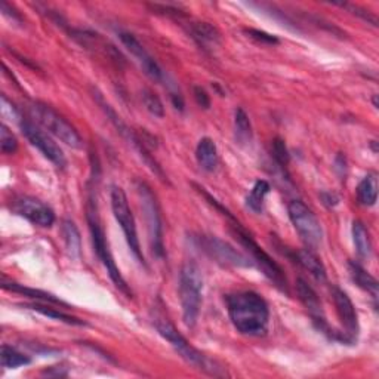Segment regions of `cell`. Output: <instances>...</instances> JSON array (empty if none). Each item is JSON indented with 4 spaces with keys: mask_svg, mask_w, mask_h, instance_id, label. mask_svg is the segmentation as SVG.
Wrapping results in <instances>:
<instances>
[{
    "mask_svg": "<svg viewBox=\"0 0 379 379\" xmlns=\"http://www.w3.org/2000/svg\"><path fill=\"white\" fill-rule=\"evenodd\" d=\"M0 148L3 154H14L18 150L17 138L5 123L0 126Z\"/></svg>",
    "mask_w": 379,
    "mask_h": 379,
    "instance_id": "30",
    "label": "cell"
},
{
    "mask_svg": "<svg viewBox=\"0 0 379 379\" xmlns=\"http://www.w3.org/2000/svg\"><path fill=\"white\" fill-rule=\"evenodd\" d=\"M295 259L304 270L312 274L317 282L321 283L326 282V268L323 266V262L313 254L312 249L298 250L295 254Z\"/></svg>",
    "mask_w": 379,
    "mask_h": 379,
    "instance_id": "20",
    "label": "cell"
},
{
    "mask_svg": "<svg viewBox=\"0 0 379 379\" xmlns=\"http://www.w3.org/2000/svg\"><path fill=\"white\" fill-rule=\"evenodd\" d=\"M94 95H95V98H97V101H98V104L101 106V108L104 110V113L107 114V118L110 119V122L114 124V128L118 129V132L124 138L126 141H128V144H131V145L135 148V150H136L138 153H140V156L143 157L144 162L148 165V168H150L156 175H159L162 179H165V175H163L162 169H160V166L156 163V160H153L152 156L148 154L147 147L144 145V143H143L141 138H138L136 134H135L132 129L128 128V124H126V123L122 120L120 116H118V113L113 110V107H111V106L108 104V102L104 99V97H102V94H99L98 90H95V92H94Z\"/></svg>",
    "mask_w": 379,
    "mask_h": 379,
    "instance_id": "12",
    "label": "cell"
},
{
    "mask_svg": "<svg viewBox=\"0 0 379 379\" xmlns=\"http://www.w3.org/2000/svg\"><path fill=\"white\" fill-rule=\"evenodd\" d=\"M30 118L39 124L40 128L48 131V134L58 138L61 143L72 148H82L83 141L80 138L72 123H68L58 111H55L52 107L43 104V102H31L29 106Z\"/></svg>",
    "mask_w": 379,
    "mask_h": 379,
    "instance_id": "5",
    "label": "cell"
},
{
    "mask_svg": "<svg viewBox=\"0 0 379 379\" xmlns=\"http://www.w3.org/2000/svg\"><path fill=\"white\" fill-rule=\"evenodd\" d=\"M26 307L30 308V309H34V312H38V313H40V314H43L46 317H51V318H55V320L64 321V323H67V325H76V326L86 325L83 320H80V318L73 317V316H68V314L63 313L60 308L51 307V304L46 305V303L45 304L36 303V304H30V305H26Z\"/></svg>",
    "mask_w": 379,
    "mask_h": 379,
    "instance_id": "25",
    "label": "cell"
},
{
    "mask_svg": "<svg viewBox=\"0 0 379 379\" xmlns=\"http://www.w3.org/2000/svg\"><path fill=\"white\" fill-rule=\"evenodd\" d=\"M203 293V274L196 262L187 261L179 273V301L182 320L187 328L197 323Z\"/></svg>",
    "mask_w": 379,
    "mask_h": 379,
    "instance_id": "2",
    "label": "cell"
},
{
    "mask_svg": "<svg viewBox=\"0 0 379 379\" xmlns=\"http://www.w3.org/2000/svg\"><path fill=\"white\" fill-rule=\"evenodd\" d=\"M10 209L39 227H51L55 223V213L48 204L30 196H19L10 202Z\"/></svg>",
    "mask_w": 379,
    "mask_h": 379,
    "instance_id": "14",
    "label": "cell"
},
{
    "mask_svg": "<svg viewBox=\"0 0 379 379\" xmlns=\"http://www.w3.org/2000/svg\"><path fill=\"white\" fill-rule=\"evenodd\" d=\"M86 218H88L89 232H90V237H92V243H94L95 254L98 255L99 261L104 264V267L110 275L111 282L114 283V286H116L118 289H120L124 295H128L131 298L132 292L129 289V286H128V283L124 282L119 267L116 266V261H114V258L111 255V250H110V246L107 242L104 228H102V225H101L98 208H97V203H95L94 197H89V200H88Z\"/></svg>",
    "mask_w": 379,
    "mask_h": 379,
    "instance_id": "3",
    "label": "cell"
},
{
    "mask_svg": "<svg viewBox=\"0 0 379 379\" xmlns=\"http://www.w3.org/2000/svg\"><path fill=\"white\" fill-rule=\"evenodd\" d=\"M2 288L5 291H10V292H15V293H19V295H24L27 298H31V300L43 301L46 304L68 307L67 303H64L63 300H60V298H56L55 295H52L49 292H45V291H40V289L27 288V286H22V284H18V283H14V282H8L5 275H3V279H2Z\"/></svg>",
    "mask_w": 379,
    "mask_h": 379,
    "instance_id": "17",
    "label": "cell"
},
{
    "mask_svg": "<svg viewBox=\"0 0 379 379\" xmlns=\"http://www.w3.org/2000/svg\"><path fill=\"white\" fill-rule=\"evenodd\" d=\"M119 39L123 43L124 48L128 49L134 58L138 61V64L141 65L143 72L148 77H150L152 80H154V82H157V83L165 82L163 70L160 68L157 61L153 58L150 54H148V51L141 45V42L134 36V34L122 31V33H119Z\"/></svg>",
    "mask_w": 379,
    "mask_h": 379,
    "instance_id": "16",
    "label": "cell"
},
{
    "mask_svg": "<svg viewBox=\"0 0 379 379\" xmlns=\"http://www.w3.org/2000/svg\"><path fill=\"white\" fill-rule=\"evenodd\" d=\"M196 159L199 166L206 172H213L220 163L218 148L215 141L209 136H204L196 147Z\"/></svg>",
    "mask_w": 379,
    "mask_h": 379,
    "instance_id": "18",
    "label": "cell"
},
{
    "mask_svg": "<svg viewBox=\"0 0 379 379\" xmlns=\"http://www.w3.org/2000/svg\"><path fill=\"white\" fill-rule=\"evenodd\" d=\"M42 375L54 376V378H63V376L68 375V369H67V367H63V366H51V367H48V369H45L42 372Z\"/></svg>",
    "mask_w": 379,
    "mask_h": 379,
    "instance_id": "35",
    "label": "cell"
},
{
    "mask_svg": "<svg viewBox=\"0 0 379 379\" xmlns=\"http://www.w3.org/2000/svg\"><path fill=\"white\" fill-rule=\"evenodd\" d=\"M225 303L228 317L239 334L252 338L267 335L270 308L259 293L252 291L229 293Z\"/></svg>",
    "mask_w": 379,
    "mask_h": 379,
    "instance_id": "1",
    "label": "cell"
},
{
    "mask_svg": "<svg viewBox=\"0 0 379 379\" xmlns=\"http://www.w3.org/2000/svg\"><path fill=\"white\" fill-rule=\"evenodd\" d=\"M348 271H350V275H351V280L359 286L360 289L366 291L367 293H371L373 301L376 304V300H378V288H379V283L378 280L373 277L372 274L367 273L360 264L354 262V261H350L348 262Z\"/></svg>",
    "mask_w": 379,
    "mask_h": 379,
    "instance_id": "19",
    "label": "cell"
},
{
    "mask_svg": "<svg viewBox=\"0 0 379 379\" xmlns=\"http://www.w3.org/2000/svg\"><path fill=\"white\" fill-rule=\"evenodd\" d=\"M153 323H154V328L159 332V335L162 337L163 339H166L170 344V346L174 347V350L187 363L196 366L197 369H200V371H203L206 373H209V375H213V376L221 375L220 373L221 367H215V363H212L199 350L194 348L191 344L186 339V337H182L181 332L174 325H172L166 317L156 316L154 320H153Z\"/></svg>",
    "mask_w": 379,
    "mask_h": 379,
    "instance_id": "4",
    "label": "cell"
},
{
    "mask_svg": "<svg viewBox=\"0 0 379 379\" xmlns=\"http://www.w3.org/2000/svg\"><path fill=\"white\" fill-rule=\"evenodd\" d=\"M353 240H354L355 250H357L360 258H369L372 255L371 236L363 223L360 221L353 223Z\"/></svg>",
    "mask_w": 379,
    "mask_h": 379,
    "instance_id": "23",
    "label": "cell"
},
{
    "mask_svg": "<svg viewBox=\"0 0 379 379\" xmlns=\"http://www.w3.org/2000/svg\"><path fill=\"white\" fill-rule=\"evenodd\" d=\"M321 199H323V203L328 204L329 208H332V206H337L339 202V199L335 196V194H330V193L321 194Z\"/></svg>",
    "mask_w": 379,
    "mask_h": 379,
    "instance_id": "37",
    "label": "cell"
},
{
    "mask_svg": "<svg viewBox=\"0 0 379 379\" xmlns=\"http://www.w3.org/2000/svg\"><path fill=\"white\" fill-rule=\"evenodd\" d=\"M246 33L249 34V38L252 39H255L261 43H268V45H275V43H279V39L275 38V36H271V34L266 33V31H259V30H254V29H250V30H246Z\"/></svg>",
    "mask_w": 379,
    "mask_h": 379,
    "instance_id": "32",
    "label": "cell"
},
{
    "mask_svg": "<svg viewBox=\"0 0 379 379\" xmlns=\"http://www.w3.org/2000/svg\"><path fill=\"white\" fill-rule=\"evenodd\" d=\"M191 38L196 40L202 48L208 49L220 43V31L209 22H194L190 26Z\"/></svg>",
    "mask_w": 379,
    "mask_h": 379,
    "instance_id": "21",
    "label": "cell"
},
{
    "mask_svg": "<svg viewBox=\"0 0 379 379\" xmlns=\"http://www.w3.org/2000/svg\"><path fill=\"white\" fill-rule=\"evenodd\" d=\"M111 209H113L114 218H116V221L119 223L120 228L123 229L126 242H128V246L132 250V254L135 255V258L138 261L143 264V266H145V259H144L143 250H141L140 239H138V233H136L135 218L132 215L128 197H126L124 191L120 187L111 188Z\"/></svg>",
    "mask_w": 379,
    "mask_h": 379,
    "instance_id": "8",
    "label": "cell"
},
{
    "mask_svg": "<svg viewBox=\"0 0 379 379\" xmlns=\"http://www.w3.org/2000/svg\"><path fill=\"white\" fill-rule=\"evenodd\" d=\"M291 223L307 249H317L323 242V229L313 211L301 200H292L288 206Z\"/></svg>",
    "mask_w": 379,
    "mask_h": 379,
    "instance_id": "9",
    "label": "cell"
},
{
    "mask_svg": "<svg viewBox=\"0 0 379 379\" xmlns=\"http://www.w3.org/2000/svg\"><path fill=\"white\" fill-rule=\"evenodd\" d=\"M332 296H334V303L337 307V314L342 325V334L347 339V344H353L357 341L359 337V317L357 312H355V307L350 296L339 288H334L332 291Z\"/></svg>",
    "mask_w": 379,
    "mask_h": 379,
    "instance_id": "15",
    "label": "cell"
},
{
    "mask_svg": "<svg viewBox=\"0 0 379 379\" xmlns=\"http://www.w3.org/2000/svg\"><path fill=\"white\" fill-rule=\"evenodd\" d=\"M378 199V175L375 172L367 174L357 187V200L362 206L371 208Z\"/></svg>",
    "mask_w": 379,
    "mask_h": 379,
    "instance_id": "22",
    "label": "cell"
},
{
    "mask_svg": "<svg viewBox=\"0 0 379 379\" xmlns=\"http://www.w3.org/2000/svg\"><path fill=\"white\" fill-rule=\"evenodd\" d=\"M296 293H298V298H300V301L307 308L308 316L312 317L313 325L317 328V330H320L321 334H325L330 339H337L347 344L346 338H344L341 332H335L329 326L325 312H323V305H321L316 291L304 279L296 280Z\"/></svg>",
    "mask_w": 379,
    "mask_h": 379,
    "instance_id": "11",
    "label": "cell"
},
{
    "mask_svg": "<svg viewBox=\"0 0 379 379\" xmlns=\"http://www.w3.org/2000/svg\"><path fill=\"white\" fill-rule=\"evenodd\" d=\"M170 99H172V102H174L177 110H179V111L184 110V99H182L179 92H170Z\"/></svg>",
    "mask_w": 379,
    "mask_h": 379,
    "instance_id": "38",
    "label": "cell"
},
{
    "mask_svg": "<svg viewBox=\"0 0 379 379\" xmlns=\"http://www.w3.org/2000/svg\"><path fill=\"white\" fill-rule=\"evenodd\" d=\"M136 193H138V197H140L143 215L145 218L150 248L156 257L162 258L165 255L163 227H162V220H160L156 196L145 182H136Z\"/></svg>",
    "mask_w": 379,
    "mask_h": 379,
    "instance_id": "7",
    "label": "cell"
},
{
    "mask_svg": "<svg viewBox=\"0 0 379 379\" xmlns=\"http://www.w3.org/2000/svg\"><path fill=\"white\" fill-rule=\"evenodd\" d=\"M197 243L204 254L220 264V266L234 268H249L255 266L254 261L249 257L243 255L234 246L224 242V240L216 236H199Z\"/></svg>",
    "mask_w": 379,
    "mask_h": 379,
    "instance_id": "10",
    "label": "cell"
},
{
    "mask_svg": "<svg viewBox=\"0 0 379 379\" xmlns=\"http://www.w3.org/2000/svg\"><path fill=\"white\" fill-rule=\"evenodd\" d=\"M229 223H232V233L234 234V237L239 240L240 243H242L246 250L249 252L250 255V259L254 261V264H257V266L261 268V271L267 275V277L274 283L275 288H279L280 291L288 293V280H286L284 277V273L283 270L279 267V264L275 262L267 252H264L257 243L255 240L252 239L248 233L246 229L239 224V221L236 220V218L232 216V213H227Z\"/></svg>",
    "mask_w": 379,
    "mask_h": 379,
    "instance_id": "6",
    "label": "cell"
},
{
    "mask_svg": "<svg viewBox=\"0 0 379 379\" xmlns=\"http://www.w3.org/2000/svg\"><path fill=\"white\" fill-rule=\"evenodd\" d=\"M19 124H21L22 134L26 135V138L31 143V145L36 147L38 150L56 168H61V169L65 168L67 159L64 152L61 150V147L56 144L48 134L42 131L39 124H36L31 120H22Z\"/></svg>",
    "mask_w": 379,
    "mask_h": 379,
    "instance_id": "13",
    "label": "cell"
},
{
    "mask_svg": "<svg viewBox=\"0 0 379 379\" xmlns=\"http://www.w3.org/2000/svg\"><path fill=\"white\" fill-rule=\"evenodd\" d=\"M63 237L65 242V249L72 258L80 257V249H82V239L76 227V224L70 220H65L63 223Z\"/></svg>",
    "mask_w": 379,
    "mask_h": 379,
    "instance_id": "24",
    "label": "cell"
},
{
    "mask_svg": "<svg viewBox=\"0 0 379 379\" xmlns=\"http://www.w3.org/2000/svg\"><path fill=\"white\" fill-rule=\"evenodd\" d=\"M141 101L145 107V110L152 114L154 118L162 119L165 116V107L163 102L150 89H144L141 92Z\"/></svg>",
    "mask_w": 379,
    "mask_h": 379,
    "instance_id": "29",
    "label": "cell"
},
{
    "mask_svg": "<svg viewBox=\"0 0 379 379\" xmlns=\"http://www.w3.org/2000/svg\"><path fill=\"white\" fill-rule=\"evenodd\" d=\"M271 154H273V159L275 160V163L280 165L282 168L289 165L291 156L288 152V147H286L282 138H274V141L271 144Z\"/></svg>",
    "mask_w": 379,
    "mask_h": 379,
    "instance_id": "31",
    "label": "cell"
},
{
    "mask_svg": "<svg viewBox=\"0 0 379 379\" xmlns=\"http://www.w3.org/2000/svg\"><path fill=\"white\" fill-rule=\"evenodd\" d=\"M148 6H150L153 10H156V13L157 14H166V15H182L181 14V10L178 9V8H175V6H166V5H148Z\"/></svg>",
    "mask_w": 379,
    "mask_h": 379,
    "instance_id": "34",
    "label": "cell"
},
{
    "mask_svg": "<svg viewBox=\"0 0 379 379\" xmlns=\"http://www.w3.org/2000/svg\"><path fill=\"white\" fill-rule=\"evenodd\" d=\"M270 193V184L267 181H257L254 188H252L250 194L246 199V204L250 211L254 212H261L262 206H264V200H266V196Z\"/></svg>",
    "mask_w": 379,
    "mask_h": 379,
    "instance_id": "27",
    "label": "cell"
},
{
    "mask_svg": "<svg viewBox=\"0 0 379 379\" xmlns=\"http://www.w3.org/2000/svg\"><path fill=\"white\" fill-rule=\"evenodd\" d=\"M335 169H341L339 175L341 177H346V170H347V163H346V157H344L342 154H339L337 159H335Z\"/></svg>",
    "mask_w": 379,
    "mask_h": 379,
    "instance_id": "36",
    "label": "cell"
},
{
    "mask_svg": "<svg viewBox=\"0 0 379 379\" xmlns=\"http://www.w3.org/2000/svg\"><path fill=\"white\" fill-rule=\"evenodd\" d=\"M234 135L242 145L252 141V124L243 108H237L234 113Z\"/></svg>",
    "mask_w": 379,
    "mask_h": 379,
    "instance_id": "26",
    "label": "cell"
},
{
    "mask_svg": "<svg viewBox=\"0 0 379 379\" xmlns=\"http://www.w3.org/2000/svg\"><path fill=\"white\" fill-rule=\"evenodd\" d=\"M194 98H196V102L202 108L208 110L211 107V98L208 95V92H206L202 86L194 88Z\"/></svg>",
    "mask_w": 379,
    "mask_h": 379,
    "instance_id": "33",
    "label": "cell"
},
{
    "mask_svg": "<svg viewBox=\"0 0 379 379\" xmlns=\"http://www.w3.org/2000/svg\"><path fill=\"white\" fill-rule=\"evenodd\" d=\"M0 360H2V366L6 367V369H17L19 366H26L30 364V357H27L26 354L19 353L14 347L8 346V344H3L2 346V355H0Z\"/></svg>",
    "mask_w": 379,
    "mask_h": 379,
    "instance_id": "28",
    "label": "cell"
}]
</instances>
